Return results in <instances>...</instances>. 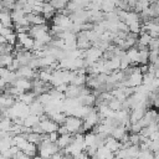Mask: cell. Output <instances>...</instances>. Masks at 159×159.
Here are the masks:
<instances>
[{"mask_svg": "<svg viewBox=\"0 0 159 159\" xmlns=\"http://www.w3.org/2000/svg\"><path fill=\"white\" fill-rule=\"evenodd\" d=\"M7 67H4V66H0V77H4L6 73H7Z\"/></svg>", "mask_w": 159, "mask_h": 159, "instance_id": "29", "label": "cell"}, {"mask_svg": "<svg viewBox=\"0 0 159 159\" xmlns=\"http://www.w3.org/2000/svg\"><path fill=\"white\" fill-rule=\"evenodd\" d=\"M96 96L91 92V93H87V94H81L77 97L80 104H83V106H88V107H93L96 106Z\"/></svg>", "mask_w": 159, "mask_h": 159, "instance_id": "4", "label": "cell"}, {"mask_svg": "<svg viewBox=\"0 0 159 159\" xmlns=\"http://www.w3.org/2000/svg\"><path fill=\"white\" fill-rule=\"evenodd\" d=\"M12 124H14V122H12V119L10 117H1V119H0V129L1 130L10 132Z\"/></svg>", "mask_w": 159, "mask_h": 159, "instance_id": "13", "label": "cell"}, {"mask_svg": "<svg viewBox=\"0 0 159 159\" xmlns=\"http://www.w3.org/2000/svg\"><path fill=\"white\" fill-rule=\"evenodd\" d=\"M148 9H149V14H150V16H152L153 19L159 16V4H158L157 1L150 2L149 6H148Z\"/></svg>", "mask_w": 159, "mask_h": 159, "instance_id": "19", "label": "cell"}, {"mask_svg": "<svg viewBox=\"0 0 159 159\" xmlns=\"http://www.w3.org/2000/svg\"><path fill=\"white\" fill-rule=\"evenodd\" d=\"M1 4H2V6H4V7H6V9H10V10H12V9L15 7L16 0H1Z\"/></svg>", "mask_w": 159, "mask_h": 159, "instance_id": "26", "label": "cell"}, {"mask_svg": "<svg viewBox=\"0 0 159 159\" xmlns=\"http://www.w3.org/2000/svg\"><path fill=\"white\" fill-rule=\"evenodd\" d=\"M0 158H2V153L1 152H0Z\"/></svg>", "mask_w": 159, "mask_h": 159, "instance_id": "33", "label": "cell"}, {"mask_svg": "<svg viewBox=\"0 0 159 159\" xmlns=\"http://www.w3.org/2000/svg\"><path fill=\"white\" fill-rule=\"evenodd\" d=\"M129 140L132 144L139 145L140 144V134L139 133H130L129 134Z\"/></svg>", "mask_w": 159, "mask_h": 159, "instance_id": "23", "label": "cell"}, {"mask_svg": "<svg viewBox=\"0 0 159 159\" xmlns=\"http://www.w3.org/2000/svg\"><path fill=\"white\" fill-rule=\"evenodd\" d=\"M6 86H7V82L5 81V78L4 77H0V89H4Z\"/></svg>", "mask_w": 159, "mask_h": 159, "instance_id": "30", "label": "cell"}, {"mask_svg": "<svg viewBox=\"0 0 159 159\" xmlns=\"http://www.w3.org/2000/svg\"><path fill=\"white\" fill-rule=\"evenodd\" d=\"M40 125H41L43 133H47V134L51 133V132H53V130H57V129H58V124H57L55 120H52L50 117H48V118H45V119H42V120H40Z\"/></svg>", "mask_w": 159, "mask_h": 159, "instance_id": "3", "label": "cell"}, {"mask_svg": "<svg viewBox=\"0 0 159 159\" xmlns=\"http://www.w3.org/2000/svg\"><path fill=\"white\" fill-rule=\"evenodd\" d=\"M158 57H159V50H149V63L155 62Z\"/></svg>", "mask_w": 159, "mask_h": 159, "instance_id": "25", "label": "cell"}, {"mask_svg": "<svg viewBox=\"0 0 159 159\" xmlns=\"http://www.w3.org/2000/svg\"><path fill=\"white\" fill-rule=\"evenodd\" d=\"M68 1H70V0H51L50 2H51L52 6L56 9V11H60V10H62L63 7L67 6Z\"/></svg>", "mask_w": 159, "mask_h": 159, "instance_id": "20", "label": "cell"}, {"mask_svg": "<svg viewBox=\"0 0 159 159\" xmlns=\"http://www.w3.org/2000/svg\"><path fill=\"white\" fill-rule=\"evenodd\" d=\"M147 1H149V2H153V1H154V0H147Z\"/></svg>", "mask_w": 159, "mask_h": 159, "instance_id": "34", "label": "cell"}, {"mask_svg": "<svg viewBox=\"0 0 159 159\" xmlns=\"http://www.w3.org/2000/svg\"><path fill=\"white\" fill-rule=\"evenodd\" d=\"M0 53H1V50H0Z\"/></svg>", "mask_w": 159, "mask_h": 159, "instance_id": "36", "label": "cell"}, {"mask_svg": "<svg viewBox=\"0 0 159 159\" xmlns=\"http://www.w3.org/2000/svg\"><path fill=\"white\" fill-rule=\"evenodd\" d=\"M29 109H30V113L41 116L42 113H45V104H42L39 99H35L34 102H31L29 104Z\"/></svg>", "mask_w": 159, "mask_h": 159, "instance_id": "5", "label": "cell"}, {"mask_svg": "<svg viewBox=\"0 0 159 159\" xmlns=\"http://www.w3.org/2000/svg\"><path fill=\"white\" fill-rule=\"evenodd\" d=\"M132 65V62H130V58L127 56V53L125 55H123L122 57H120V70H125L127 67H129Z\"/></svg>", "mask_w": 159, "mask_h": 159, "instance_id": "22", "label": "cell"}, {"mask_svg": "<svg viewBox=\"0 0 159 159\" xmlns=\"http://www.w3.org/2000/svg\"><path fill=\"white\" fill-rule=\"evenodd\" d=\"M148 63H149V50H142V51H139L138 65H148Z\"/></svg>", "mask_w": 159, "mask_h": 159, "instance_id": "17", "label": "cell"}, {"mask_svg": "<svg viewBox=\"0 0 159 159\" xmlns=\"http://www.w3.org/2000/svg\"><path fill=\"white\" fill-rule=\"evenodd\" d=\"M21 150H24V152L29 155V158H30V157H35V155L39 153V147H37L35 143L27 140V143L25 144V147H24Z\"/></svg>", "mask_w": 159, "mask_h": 159, "instance_id": "9", "label": "cell"}, {"mask_svg": "<svg viewBox=\"0 0 159 159\" xmlns=\"http://www.w3.org/2000/svg\"><path fill=\"white\" fill-rule=\"evenodd\" d=\"M56 14V9L52 6V4L50 1H45L43 2V9H42V15L46 19H52Z\"/></svg>", "mask_w": 159, "mask_h": 159, "instance_id": "8", "label": "cell"}, {"mask_svg": "<svg viewBox=\"0 0 159 159\" xmlns=\"http://www.w3.org/2000/svg\"><path fill=\"white\" fill-rule=\"evenodd\" d=\"M40 122V118H39V116H36V114H32V113H29L25 118H24V125H26V127H34L35 124H37Z\"/></svg>", "mask_w": 159, "mask_h": 159, "instance_id": "11", "label": "cell"}, {"mask_svg": "<svg viewBox=\"0 0 159 159\" xmlns=\"http://www.w3.org/2000/svg\"><path fill=\"white\" fill-rule=\"evenodd\" d=\"M152 39H153V37L149 35V32H148V31H142V32H139L138 42H139V43H142V45H145V46H148Z\"/></svg>", "mask_w": 159, "mask_h": 159, "instance_id": "16", "label": "cell"}, {"mask_svg": "<svg viewBox=\"0 0 159 159\" xmlns=\"http://www.w3.org/2000/svg\"><path fill=\"white\" fill-rule=\"evenodd\" d=\"M58 137H60V134H58L57 130H53V132L48 133V139H50V142H52V143H56L57 139H58Z\"/></svg>", "mask_w": 159, "mask_h": 159, "instance_id": "28", "label": "cell"}, {"mask_svg": "<svg viewBox=\"0 0 159 159\" xmlns=\"http://www.w3.org/2000/svg\"><path fill=\"white\" fill-rule=\"evenodd\" d=\"M108 107H109L112 111L117 112V111L122 109V101L118 99V98H116V97H113L111 101H108Z\"/></svg>", "mask_w": 159, "mask_h": 159, "instance_id": "18", "label": "cell"}, {"mask_svg": "<svg viewBox=\"0 0 159 159\" xmlns=\"http://www.w3.org/2000/svg\"><path fill=\"white\" fill-rule=\"evenodd\" d=\"M0 17H1V11H0Z\"/></svg>", "mask_w": 159, "mask_h": 159, "instance_id": "35", "label": "cell"}, {"mask_svg": "<svg viewBox=\"0 0 159 159\" xmlns=\"http://www.w3.org/2000/svg\"><path fill=\"white\" fill-rule=\"evenodd\" d=\"M104 145L109 149V150H112L113 153L114 152H117L120 147H122V144H120V142L118 140V139H116V138H113L112 135H108L107 137V139L104 140Z\"/></svg>", "mask_w": 159, "mask_h": 159, "instance_id": "7", "label": "cell"}, {"mask_svg": "<svg viewBox=\"0 0 159 159\" xmlns=\"http://www.w3.org/2000/svg\"><path fill=\"white\" fill-rule=\"evenodd\" d=\"M96 140H97V134L92 130H88L86 134H84V144L86 147H89V145H96ZM97 147V145H96Z\"/></svg>", "mask_w": 159, "mask_h": 159, "instance_id": "14", "label": "cell"}, {"mask_svg": "<svg viewBox=\"0 0 159 159\" xmlns=\"http://www.w3.org/2000/svg\"><path fill=\"white\" fill-rule=\"evenodd\" d=\"M14 86L17 87L21 92H27V91H31V89H32V80L24 78V77H19V78L14 82Z\"/></svg>", "mask_w": 159, "mask_h": 159, "instance_id": "2", "label": "cell"}, {"mask_svg": "<svg viewBox=\"0 0 159 159\" xmlns=\"http://www.w3.org/2000/svg\"><path fill=\"white\" fill-rule=\"evenodd\" d=\"M73 140V134L72 133H66V134H61L57 139V145L61 148V149H65L67 145H70Z\"/></svg>", "mask_w": 159, "mask_h": 159, "instance_id": "6", "label": "cell"}, {"mask_svg": "<svg viewBox=\"0 0 159 159\" xmlns=\"http://www.w3.org/2000/svg\"><path fill=\"white\" fill-rule=\"evenodd\" d=\"M65 124L67 125L70 133H77L80 130V128L82 127V124H83V118H80V117H76V116H67L66 120H65Z\"/></svg>", "mask_w": 159, "mask_h": 159, "instance_id": "1", "label": "cell"}, {"mask_svg": "<svg viewBox=\"0 0 159 159\" xmlns=\"http://www.w3.org/2000/svg\"><path fill=\"white\" fill-rule=\"evenodd\" d=\"M117 9L114 0H102L101 2V10L103 12H109V11H114Z\"/></svg>", "mask_w": 159, "mask_h": 159, "instance_id": "12", "label": "cell"}, {"mask_svg": "<svg viewBox=\"0 0 159 159\" xmlns=\"http://www.w3.org/2000/svg\"><path fill=\"white\" fill-rule=\"evenodd\" d=\"M14 57H15V56H14L12 53H0V66L7 67L9 65L12 63Z\"/></svg>", "mask_w": 159, "mask_h": 159, "instance_id": "15", "label": "cell"}, {"mask_svg": "<svg viewBox=\"0 0 159 159\" xmlns=\"http://www.w3.org/2000/svg\"><path fill=\"white\" fill-rule=\"evenodd\" d=\"M5 42H6V39H5V36L0 34V46H1V45H4Z\"/></svg>", "mask_w": 159, "mask_h": 159, "instance_id": "31", "label": "cell"}, {"mask_svg": "<svg viewBox=\"0 0 159 159\" xmlns=\"http://www.w3.org/2000/svg\"><path fill=\"white\" fill-rule=\"evenodd\" d=\"M73 1L77 4L78 9H87V6L89 5V2L92 0H73Z\"/></svg>", "mask_w": 159, "mask_h": 159, "instance_id": "27", "label": "cell"}, {"mask_svg": "<svg viewBox=\"0 0 159 159\" xmlns=\"http://www.w3.org/2000/svg\"><path fill=\"white\" fill-rule=\"evenodd\" d=\"M5 39H6V42H9L10 45H15L17 42V32L16 31H12L9 35H6Z\"/></svg>", "mask_w": 159, "mask_h": 159, "instance_id": "21", "label": "cell"}, {"mask_svg": "<svg viewBox=\"0 0 159 159\" xmlns=\"http://www.w3.org/2000/svg\"><path fill=\"white\" fill-rule=\"evenodd\" d=\"M2 29H4V25H2V22L0 21V32H1V30H2Z\"/></svg>", "mask_w": 159, "mask_h": 159, "instance_id": "32", "label": "cell"}, {"mask_svg": "<svg viewBox=\"0 0 159 159\" xmlns=\"http://www.w3.org/2000/svg\"><path fill=\"white\" fill-rule=\"evenodd\" d=\"M125 133H128L127 128H125L123 124H119V125H117V127H114V128L112 129V133H111V135H112L113 138H116V139L120 140Z\"/></svg>", "mask_w": 159, "mask_h": 159, "instance_id": "10", "label": "cell"}, {"mask_svg": "<svg viewBox=\"0 0 159 159\" xmlns=\"http://www.w3.org/2000/svg\"><path fill=\"white\" fill-rule=\"evenodd\" d=\"M149 50H159V39L158 37H153L148 45Z\"/></svg>", "mask_w": 159, "mask_h": 159, "instance_id": "24", "label": "cell"}, {"mask_svg": "<svg viewBox=\"0 0 159 159\" xmlns=\"http://www.w3.org/2000/svg\"><path fill=\"white\" fill-rule=\"evenodd\" d=\"M0 1H1V0H0Z\"/></svg>", "mask_w": 159, "mask_h": 159, "instance_id": "37", "label": "cell"}]
</instances>
